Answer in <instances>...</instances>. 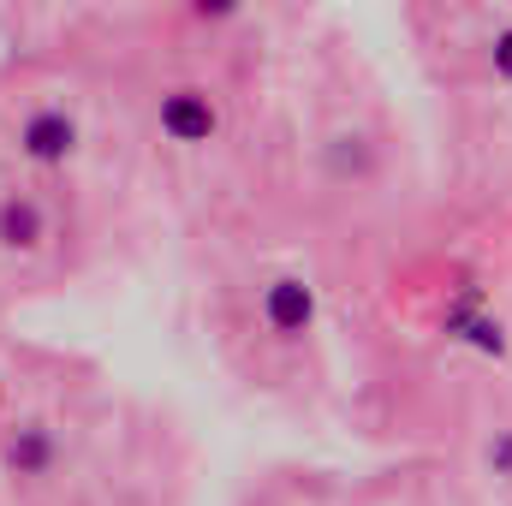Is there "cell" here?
I'll return each instance as SVG.
<instances>
[{
    "label": "cell",
    "instance_id": "cell-3",
    "mask_svg": "<svg viewBox=\"0 0 512 506\" xmlns=\"http://www.w3.org/2000/svg\"><path fill=\"white\" fill-rule=\"evenodd\" d=\"M161 131L173 143H209L221 131V114H215V102L203 90H167L161 96Z\"/></svg>",
    "mask_w": 512,
    "mask_h": 506
},
{
    "label": "cell",
    "instance_id": "cell-7",
    "mask_svg": "<svg viewBox=\"0 0 512 506\" xmlns=\"http://www.w3.org/2000/svg\"><path fill=\"white\" fill-rule=\"evenodd\" d=\"M489 465H495V477H512V429L489 441Z\"/></svg>",
    "mask_w": 512,
    "mask_h": 506
},
{
    "label": "cell",
    "instance_id": "cell-8",
    "mask_svg": "<svg viewBox=\"0 0 512 506\" xmlns=\"http://www.w3.org/2000/svg\"><path fill=\"white\" fill-rule=\"evenodd\" d=\"M495 72L512 84V30H501V36H495Z\"/></svg>",
    "mask_w": 512,
    "mask_h": 506
},
{
    "label": "cell",
    "instance_id": "cell-2",
    "mask_svg": "<svg viewBox=\"0 0 512 506\" xmlns=\"http://www.w3.org/2000/svg\"><path fill=\"white\" fill-rule=\"evenodd\" d=\"M18 149L30 155V161H42V167H60L72 149H78V120L66 114V108H36L24 131H18Z\"/></svg>",
    "mask_w": 512,
    "mask_h": 506
},
{
    "label": "cell",
    "instance_id": "cell-4",
    "mask_svg": "<svg viewBox=\"0 0 512 506\" xmlns=\"http://www.w3.org/2000/svg\"><path fill=\"white\" fill-rule=\"evenodd\" d=\"M447 334H453V340H465V346H477V352H489V358H501V352H507L501 322H495V316H477V298H459V304L447 310Z\"/></svg>",
    "mask_w": 512,
    "mask_h": 506
},
{
    "label": "cell",
    "instance_id": "cell-6",
    "mask_svg": "<svg viewBox=\"0 0 512 506\" xmlns=\"http://www.w3.org/2000/svg\"><path fill=\"white\" fill-rule=\"evenodd\" d=\"M6 465H12L18 477H42V471H54V435H48L42 423L12 429V435H6Z\"/></svg>",
    "mask_w": 512,
    "mask_h": 506
},
{
    "label": "cell",
    "instance_id": "cell-5",
    "mask_svg": "<svg viewBox=\"0 0 512 506\" xmlns=\"http://www.w3.org/2000/svg\"><path fill=\"white\" fill-rule=\"evenodd\" d=\"M42 233H48V221H42V203L36 197H6L0 203V245L6 251H36Z\"/></svg>",
    "mask_w": 512,
    "mask_h": 506
},
{
    "label": "cell",
    "instance_id": "cell-1",
    "mask_svg": "<svg viewBox=\"0 0 512 506\" xmlns=\"http://www.w3.org/2000/svg\"><path fill=\"white\" fill-rule=\"evenodd\" d=\"M262 322H268L280 340H298V334H310V322H316V292H310L298 274H280V280H268V292H262Z\"/></svg>",
    "mask_w": 512,
    "mask_h": 506
}]
</instances>
